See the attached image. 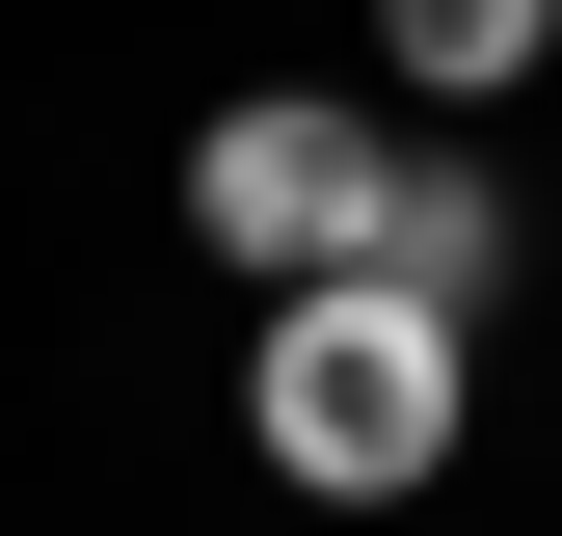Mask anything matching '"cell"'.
<instances>
[{
    "label": "cell",
    "mask_w": 562,
    "mask_h": 536,
    "mask_svg": "<svg viewBox=\"0 0 562 536\" xmlns=\"http://www.w3.org/2000/svg\"><path fill=\"white\" fill-rule=\"evenodd\" d=\"M241 429L295 456L322 510H402V483L456 456V322L402 295V268H322V295L268 322V376H241Z\"/></svg>",
    "instance_id": "6da1fadb"
},
{
    "label": "cell",
    "mask_w": 562,
    "mask_h": 536,
    "mask_svg": "<svg viewBox=\"0 0 562 536\" xmlns=\"http://www.w3.org/2000/svg\"><path fill=\"white\" fill-rule=\"evenodd\" d=\"M188 215H215L241 268H295V295H322V268H375L402 161H375L348 108H215V161H188Z\"/></svg>",
    "instance_id": "7a4b0ae2"
},
{
    "label": "cell",
    "mask_w": 562,
    "mask_h": 536,
    "mask_svg": "<svg viewBox=\"0 0 562 536\" xmlns=\"http://www.w3.org/2000/svg\"><path fill=\"white\" fill-rule=\"evenodd\" d=\"M375 268H402V295H429V322H456V295H482V268H509V215H482V188H456V161H402V215H375Z\"/></svg>",
    "instance_id": "3957f363"
},
{
    "label": "cell",
    "mask_w": 562,
    "mask_h": 536,
    "mask_svg": "<svg viewBox=\"0 0 562 536\" xmlns=\"http://www.w3.org/2000/svg\"><path fill=\"white\" fill-rule=\"evenodd\" d=\"M375 27H402V81H456V108H482V81L562 27V0H375Z\"/></svg>",
    "instance_id": "277c9868"
}]
</instances>
